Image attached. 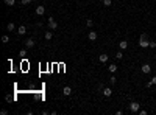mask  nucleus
Returning <instances> with one entry per match:
<instances>
[{"label": "nucleus", "instance_id": "nucleus-7", "mask_svg": "<svg viewBox=\"0 0 156 115\" xmlns=\"http://www.w3.org/2000/svg\"><path fill=\"white\" fill-rule=\"evenodd\" d=\"M25 33H27V27H25V25H20L19 28H17V34H20V36H24Z\"/></svg>", "mask_w": 156, "mask_h": 115}, {"label": "nucleus", "instance_id": "nucleus-19", "mask_svg": "<svg viewBox=\"0 0 156 115\" xmlns=\"http://www.w3.org/2000/svg\"><path fill=\"white\" fill-rule=\"evenodd\" d=\"M92 25H94V20H92V19H88V20H86V27H92Z\"/></svg>", "mask_w": 156, "mask_h": 115}, {"label": "nucleus", "instance_id": "nucleus-10", "mask_svg": "<svg viewBox=\"0 0 156 115\" xmlns=\"http://www.w3.org/2000/svg\"><path fill=\"white\" fill-rule=\"evenodd\" d=\"M62 93H64L66 96H70V95H72V89L69 87V86H66V87L62 89Z\"/></svg>", "mask_w": 156, "mask_h": 115}, {"label": "nucleus", "instance_id": "nucleus-26", "mask_svg": "<svg viewBox=\"0 0 156 115\" xmlns=\"http://www.w3.org/2000/svg\"><path fill=\"white\" fill-rule=\"evenodd\" d=\"M19 55H20V56H25V55H27V50H25V48H24V50H20V53H19Z\"/></svg>", "mask_w": 156, "mask_h": 115}, {"label": "nucleus", "instance_id": "nucleus-11", "mask_svg": "<svg viewBox=\"0 0 156 115\" xmlns=\"http://www.w3.org/2000/svg\"><path fill=\"white\" fill-rule=\"evenodd\" d=\"M119 48H120V50H126V48H128V42H126V41L119 42Z\"/></svg>", "mask_w": 156, "mask_h": 115}, {"label": "nucleus", "instance_id": "nucleus-17", "mask_svg": "<svg viewBox=\"0 0 156 115\" xmlns=\"http://www.w3.org/2000/svg\"><path fill=\"white\" fill-rule=\"evenodd\" d=\"M5 5H8V6H13V5L16 3V0H3Z\"/></svg>", "mask_w": 156, "mask_h": 115}, {"label": "nucleus", "instance_id": "nucleus-20", "mask_svg": "<svg viewBox=\"0 0 156 115\" xmlns=\"http://www.w3.org/2000/svg\"><path fill=\"white\" fill-rule=\"evenodd\" d=\"M103 5H105V6H111V5H112V0H103Z\"/></svg>", "mask_w": 156, "mask_h": 115}, {"label": "nucleus", "instance_id": "nucleus-2", "mask_svg": "<svg viewBox=\"0 0 156 115\" xmlns=\"http://www.w3.org/2000/svg\"><path fill=\"white\" fill-rule=\"evenodd\" d=\"M139 109H141V104H139V103H136V101L130 103V111H131L133 114H137V112H139Z\"/></svg>", "mask_w": 156, "mask_h": 115}, {"label": "nucleus", "instance_id": "nucleus-27", "mask_svg": "<svg viewBox=\"0 0 156 115\" xmlns=\"http://www.w3.org/2000/svg\"><path fill=\"white\" fill-rule=\"evenodd\" d=\"M0 114H2V115H6V114H8V111H6V109H2V112H0Z\"/></svg>", "mask_w": 156, "mask_h": 115}, {"label": "nucleus", "instance_id": "nucleus-16", "mask_svg": "<svg viewBox=\"0 0 156 115\" xmlns=\"http://www.w3.org/2000/svg\"><path fill=\"white\" fill-rule=\"evenodd\" d=\"M122 58H123V50H119L115 53V59H122Z\"/></svg>", "mask_w": 156, "mask_h": 115}, {"label": "nucleus", "instance_id": "nucleus-25", "mask_svg": "<svg viewBox=\"0 0 156 115\" xmlns=\"http://www.w3.org/2000/svg\"><path fill=\"white\" fill-rule=\"evenodd\" d=\"M150 48H156V42H153V41H150Z\"/></svg>", "mask_w": 156, "mask_h": 115}, {"label": "nucleus", "instance_id": "nucleus-18", "mask_svg": "<svg viewBox=\"0 0 156 115\" xmlns=\"http://www.w3.org/2000/svg\"><path fill=\"white\" fill-rule=\"evenodd\" d=\"M2 42H3V44H8V42H9V36H6V34H5V36H2Z\"/></svg>", "mask_w": 156, "mask_h": 115}, {"label": "nucleus", "instance_id": "nucleus-9", "mask_svg": "<svg viewBox=\"0 0 156 115\" xmlns=\"http://www.w3.org/2000/svg\"><path fill=\"white\" fill-rule=\"evenodd\" d=\"M102 93L105 95V96H111V95H112V89H111V87H105Z\"/></svg>", "mask_w": 156, "mask_h": 115}, {"label": "nucleus", "instance_id": "nucleus-3", "mask_svg": "<svg viewBox=\"0 0 156 115\" xmlns=\"http://www.w3.org/2000/svg\"><path fill=\"white\" fill-rule=\"evenodd\" d=\"M58 28V22L53 17H49V30H56Z\"/></svg>", "mask_w": 156, "mask_h": 115}, {"label": "nucleus", "instance_id": "nucleus-15", "mask_svg": "<svg viewBox=\"0 0 156 115\" xmlns=\"http://www.w3.org/2000/svg\"><path fill=\"white\" fill-rule=\"evenodd\" d=\"M109 72H111V73H114V72H117V65H115V64H109Z\"/></svg>", "mask_w": 156, "mask_h": 115}, {"label": "nucleus", "instance_id": "nucleus-13", "mask_svg": "<svg viewBox=\"0 0 156 115\" xmlns=\"http://www.w3.org/2000/svg\"><path fill=\"white\" fill-rule=\"evenodd\" d=\"M44 37H45V41H50L52 37H53V34H52V31H45V34H44Z\"/></svg>", "mask_w": 156, "mask_h": 115}, {"label": "nucleus", "instance_id": "nucleus-22", "mask_svg": "<svg viewBox=\"0 0 156 115\" xmlns=\"http://www.w3.org/2000/svg\"><path fill=\"white\" fill-rule=\"evenodd\" d=\"M103 89H105V86H103L102 83H100L99 86H97V92H103Z\"/></svg>", "mask_w": 156, "mask_h": 115}, {"label": "nucleus", "instance_id": "nucleus-6", "mask_svg": "<svg viewBox=\"0 0 156 115\" xmlns=\"http://www.w3.org/2000/svg\"><path fill=\"white\" fill-rule=\"evenodd\" d=\"M36 14L38 16H44L45 14V6H44V5H39V6L36 8Z\"/></svg>", "mask_w": 156, "mask_h": 115}, {"label": "nucleus", "instance_id": "nucleus-23", "mask_svg": "<svg viewBox=\"0 0 156 115\" xmlns=\"http://www.w3.org/2000/svg\"><path fill=\"white\" fill-rule=\"evenodd\" d=\"M137 114H139V115H147V111H145V109H139V112H137Z\"/></svg>", "mask_w": 156, "mask_h": 115}, {"label": "nucleus", "instance_id": "nucleus-8", "mask_svg": "<svg viewBox=\"0 0 156 115\" xmlns=\"http://www.w3.org/2000/svg\"><path fill=\"white\" fill-rule=\"evenodd\" d=\"M88 39H89V41H97V31H89Z\"/></svg>", "mask_w": 156, "mask_h": 115}, {"label": "nucleus", "instance_id": "nucleus-12", "mask_svg": "<svg viewBox=\"0 0 156 115\" xmlns=\"http://www.w3.org/2000/svg\"><path fill=\"white\" fill-rule=\"evenodd\" d=\"M99 61H100V62H106V61H108V55L102 53V55L99 56Z\"/></svg>", "mask_w": 156, "mask_h": 115}, {"label": "nucleus", "instance_id": "nucleus-21", "mask_svg": "<svg viewBox=\"0 0 156 115\" xmlns=\"http://www.w3.org/2000/svg\"><path fill=\"white\" fill-rule=\"evenodd\" d=\"M115 83H117V78H115V76H111V78H109V84H115Z\"/></svg>", "mask_w": 156, "mask_h": 115}, {"label": "nucleus", "instance_id": "nucleus-1", "mask_svg": "<svg viewBox=\"0 0 156 115\" xmlns=\"http://www.w3.org/2000/svg\"><path fill=\"white\" fill-rule=\"evenodd\" d=\"M139 47H142V48L150 47V41H148V36H147L145 33H142V34H141V39H139Z\"/></svg>", "mask_w": 156, "mask_h": 115}, {"label": "nucleus", "instance_id": "nucleus-14", "mask_svg": "<svg viewBox=\"0 0 156 115\" xmlns=\"http://www.w3.org/2000/svg\"><path fill=\"white\" fill-rule=\"evenodd\" d=\"M6 30H9V31H14V30H16V25L13 24V22H9V24L6 25Z\"/></svg>", "mask_w": 156, "mask_h": 115}, {"label": "nucleus", "instance_id": "nucleus-5", "mask_svg": "<svg viewBox=\"0 0 156 115\" xmlns=\"http://www.w3.org/2000/svg\"><path fill=\"white\" fill-rule=\"evenodd\" d=\"M34 45H36V42H34L33 37H30V39H27V41H25V47L27 48H33Z\"/></svg>", "mask_w": 156, "mask_h": 115}, {"label": "nucleus", "instance_id": "nucleus-28", "mask_svg": "<svg viewBox=\"0 0 156 115\" xmlns=\"http://www.w3.org/2000/svg\"><path fill=\"white\" fill-rule=\"evenodd\" d=\"M152 83H153V84H156V76H153V78H152Z\"/></svg>", "mask_w": 156, "mask_h": 115}, {"label": "nucleus", "instance_id": "nucleus-24", "mask_svg": "<svg viewBox=\"0 0 156 115\" xmlns=\"http://www.w3.org/2000/svg\"><path fill=\"white\" fill-rule=\"evenodd\" d=\"M31 3V0H20V5H28Z\"/></svg>", "mask_w": 156, "mask_h": 115}, {"label": "nucleus", "instance_id": "nucleus-4", "mask_svg": "<svg viewBox=\"0 0 156 115\" xmlns=\"http://www.w3.org/2000/svg\"><path fill=\"white\" fill-rule=\"evenodd\" d=\"M141 70H142V73H145V75H148L150 72H152V65H150V64H142V67H141Z\"/></svg>", "mask_w": 156, "mask_h": 115}]
</instances>
